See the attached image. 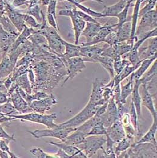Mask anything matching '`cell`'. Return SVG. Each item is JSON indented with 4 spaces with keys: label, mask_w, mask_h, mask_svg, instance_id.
Returning a JSON list of instances; mask_svg holds the SVG:
<instances>
[{
    "label": "cell",
    "mask_w": 157,
    "mask_h": 158,
    "mask_svg": "<svg viewBox=\"0 0 157 158\" xmlns=\"http://www.w3.org/2000/svg\"><path fill=\"white\" fill-rule=\"evenodd\" d=\"M11 117L13 118V120L18 119L22 122L25 121L43 124L47 128H55L58 126V124L55 123V120L58 117L56 113H52L49 115H45V114L31 112L13 115Z\"/></svg>",
    "instance_id": "1"
},
{
    "label": "cell",
    "mask_w": 157,
    "mask_h": 158,
    "mask_svg": "<svg viewBox=\"0 0 157 158\" xmlns=\"http://www.w3.org/2000/svg\"><path fill=\"white\" fill-rule=\"evenodd\" d=\"M100 106L88 102L87 105L78 114L67 121L58 124V126L62 127H72L76 129L79 126L94 116Z\"/></svg>",
    "instance_id": "2"
},
{
    "label": "cell",
    "mask_w": 157,
    "mask_h": 158,
    "mask_svg": "<svg viewBox=\"0 0 157 158\" xmlns=\"http://www.w3.org/2000/svg\"><path fill=\"white\" fill-rule=\"evenodd\" d=\"M157 147L150 143H136L135 142L126 150L127 158H156Z\"/></svg>",
    "instance_id": "3"
},
{
    "label": "cell",
    "mask_w": 157,
    "mask_h": 158,
    "mask_svg": "<svg viewBox=\"0 0 157 158\" xmlns=\"http://www.w3.org/2000/svg\"><path fill=\"white\" fill-rule=\"evenodd\" d=\"M106 142V138L104 135H88L84 142L77 147L85 154L87 158H92L99 150L104 148L103 146Z\"/></svg>",
    "instance_id": "4"
},
{
    "label": "cell",
    "mask_w": 157,
    "mask_h": 158,
    "mask_svg": "<svg viewBox=\"0 0 157 158\" xmlns=\"http://www.w3.org/2000/svg\"><path fill=\"white\" fill-rule=\"evenodd\" d=\"M76 129L72 127H62L58 124L57 127L55 128H47L44 130H35L34 131H27V132L37 139L50 137L59 139L61 142H64L67 136Z\"/></svg>",
    "instance_id": "5"
},
{
    "label": "cell",
    "mask_w": 157,
    "mask_h": 158,
    "mask_svg": "<svg viewBox=\"0 0 157 158\" xmlns=\"http://www.w3.org/2000/svg\"><path fill=\"white\" fill-rule=\"evenodd\" d=\"M67 70V75L64 81V84L69 79L74 78L79 73L86 68L85 62H90V60L83 56H76L70 58H61Z\"/></svg>",
    "instance_id": "6"
},
{
    "label": "cell",
    "mask_w": 157,
    "mask_h": 158,
    "mask_svg": "<svg viewBox=\"0 0 157 158\" xmlns=\"http://www.w3.org/2000/svg\"><path fill=\"white\" fill-rule=\"evenodd\" d=\"M157 26V10H151L141 17L139 25L135 31V40L140 39L147 32L156 28Z\"/></svg>",
    "instance_id": "7"
},
{
    "label": "cell",
    "mask_w": 157,
    "mask_h": 158,
    "mask_svg": "<svg viewBox=\"0 0 157 158\" xmlns=\"http://www.w3.org/2000/svg\"><path fill=\"white\" fill-rule=\"evenodd\" d=\"M59 16H68L71 18V22L73 23V28L74 32V44L78 45L79 39L81 36V34L85 28L86 25V23L80 19L77 13H76V9H65L62 10L59 12Z\"/></svg>",
    "instance_id": "8"
},
{
    "label": "cell",
    "mask_w": 157,
    "mask_h": 158,
    "mask_svg": "<svg viewBox=\"0 0 157 158\" xmlns=\"http://www.w3.org/2000/svg\"><path fill=\"white\" fill-rule=\"evenodd\" d=\"M57 103L56 98L52 93H50L46 98L33 101L30 105V107L32 112L45 114Z\"/></svg>",
    "instance_id": "9"
},
{
    "label": "cell",
    "mask_w": 157,
    "mask_h": 158,
    "mask_svg": "<svg viewBox=\"0 0 157 158\" xmlns=\"http://www.w3.org/2000/svg\"><path fill=\"white\" fill-rule=\"evenodd\" d=\"M104 87L105 84L104 82L99 78H95L92 83V89L88 102L98 106H101L106 103L102 96Z\"/></svg>",
    "instance_id": "10"
},
{
    "label": "cell",
    "mask_w": 157,
    "mask_h": 158,
    "mask_svg": "<svg viewBox=\"0 0 157 158\" xmlns=\"http://www.w3.org/2000/svg\"><path fill=\"white\" fill-rule=\"evenodd\" d=\"M141 86L142 87V92L141 96L142 105L146 107L147 110L150 112L153 118V122H157V111L154 106L152 95L151 94L150 91L145 84H142Z\"/></svg>",
    "instance_id": "11"
},
{
    "label": "cell",
    "mask_w": 157,
    "mask_h": 158,
    "mask_svg": "<svg viewBox=\"0 0 157 158\" xmlns=\"http://www.w3.org/2000/svg\"><path fill=\"white\" fill-rule=\"evenodd\" d=\"M9 100L12 103L16 110L20 113V114L32 112L29 104L20 94L18 87L14 91V92L10 94Z\"/></svg>",
    "instance_id": "12"
},
{
    "label": "cell",
    "mask_w": 157,
    "mask_h": 158,
    "mask_svg": "<svg viewBox=\"0 0 157 158\" xmlns=\"http://www.w3.org/2000/svg\"><path fill=\"white\" fill-rule=\"evenodd\" d=\"M107 44L102 47H99L96 45H93L85 46H82L80 48V55L81 56L87 58L90 60V62L97 63V60L100 56L105 48Z\"/></svg>",
    "instance_id": "13"
},
{
    "label": "cell",
    "mask_w": 157,
    "mask_h": 158,
    "mask_svg": "<svg viewBox=\"0 0 157 158\" xmlns=\"http://www.w3.org/2000/svg\"><path fill=\"white\" fill-rule=\"evenodd\" d=\"M106 129L107 134L109 136V137L115 143H118L124 137H125V133L123 126L121 124L119 119L116 120Z\"/></svg>",
    "instance_id": "14"
},
{
    "label": "cell",
    "mask_w": 157,
    "mask_h": 158,
    "mask_svg": "<svg viewBox=\"0 0 157 158\" xmlns=\"http://www.w3.org/2000/svg\"><path fill=\"white\" fill-rule=\"evenodd\" d=\"M49 144L62 149L68 156H70V158H87L85 154L77 146L67 144L64 142H62L61 143L50 142Z\"/></svg>",
    "instance_id": "15"
},
{
    "label": "cell",
    "mask_w": 157,
    "mask_h": 158,
    "mask_svg": "<svg viewBox=\"0 0 157 158\" xmlns=\"http://www.w3.org/2000/svg\"><path fill=\"white\" fill-rule=\"evenodd\" d=\"M116 27V23L113 24V25L106 23L103 25L100 31L92 39V40L90 42V43L85 45H80V46H85L93 45L99 44L101 42H104V40L106 37L107 36V35L111 32H112L113 30H115Z\"/></svg>",
    "instance_id": "16"
},
{
    "label": "cell",
    "mask_w": 157,
    "mask_h": 158,
    "mask_svg": "<svg viewBox=\"0 0 157 158\" xmlns=\"http://www.w3.org/2000/svg\"><path fill=\"white\" fill-rule=\"evenodd\" d=\"M149 39L148 45L143 49L139 48V55L141 60L150 58L157 55V37H151Z\"/></svg>",
    "instance_id": "17"
},
{
    "label": "cell",
    "mask_w": 157,
    "mask_h": 158,
    "mask_svg": "<svg viewBox=\"0 0 157 158\" xmlns=\"http://www.w3.org/2000/svg\"><path fill=\"white\" fill-rule=\"evenodd\" d=\"M102 25L100 23H87L85 28L83 29L81 35L86 38V42L83 43L82 45H85L92 40V39L98 34L102 28Z\"/></svg>",
    "instance_id": "18"
},
{
    "label": "cell",
    "mask_w": 157,
    "mask_h": 158,
    "mask_svg": "<svg viewBox=\"0 0 157 158\" xmlns=\"http://www.w3.org/2000/svg\"><path fill=\"white\" fill-rule=\"evenodd\" d=\"M154 63L150 68L149 70L145 73V74L140 78L142 84H145L149 90L154 87V84H156L157 82V60L154 61Z\"/></svg>",
    "instance_id": "19"
},
{
    "label": "cell",
    "mask_w": 157,
    "mask_h": 158,
    "mask_svg": "<svg viewBox=\"0 0 157 158\" xmlns=\"http://www.w3.org/2000/svg\"><path fill=\"white\" fill-rule=\"evenodd\" d=\"M141 80L137 79L134 81L133 89L131 93V101L135 105L138 117H140L142 113V99L139 93V88L141 86Z\"/></svg>",
    "instance_id": "20"
},
{
    "label": "cell",
    "mask_w": 157,
    "mask_h": 158,
    "mask_svg": "<svg viewBox=\"0 0 157 158\" xmlns=\"http://www.w3.org/2000/svg\"><path fill=\"white\" fill-rule=\"evenodd\" d=\"M157 55H156L150 58L143 60L140 66L135 70V72H133L131 74L130 79L133 80L134 81L135 80L140 79L142 77V76L145 74V73H146L147 70L152 64V63L155 60H157Z\"/></svg>",
    "instance_id": "21"
},
{
    "label": "cell",
    "mask_w": 157,
    "mask_h": 158,
    "mask_svg": "<svg viewBox=\"0 0 157 158\" xmlns=\"http://www.w3.org/2000/svg\"><path fill=\"white\" fill-rule=\"evenodd\" d=\"M17 36L6 32L0 27V49L4 53L9 50L11 45H13Z\"/></svg>",
    "instance_id": "22"
},
{
    "label": "cell",
    "mask_w": 157,
    "mask_h": 158,
    "mask_svg": "<svg viewBox=\"0 0 157 158\" xmlns=\"http://www.w3.org/2000/svg\"><path fill=\"white\" fill-rule=\"evenodd\" d=\"M16 63L11 60L10 56H4L0 63V79L7 77L13 72Z\"/></svg>",
    "instance_id": "23"
},
{
    "label": "cell",
    "mask_w": 157,
    "mask_h": 158,
    "mask_svg": "<svg viewBox=\"0 0 157 158\" xmlns=\"http://www.w3.org/2000/svg\"><path fill=\"white\" fill-rule=\"evenodd\" d=\"M127 2L124 0H120L116 4L110 6H104L101 13L104 17H116V16L125 8Z\"/></svg>",
    "instance_id": "24"
},
{
    "label": "cell",
    "mask_w": 157,
    "mask_h": 158,
    "mask_svg": "<svg viewBox=\"0 0 157 158\" xmlns=\"http://www.w3.org/2000/svg\"><path fill=\"white\" fill-rule=\"evenodd\" d=\"M62 42L65 47L64 53L60 56L63 58H70L76 56H81L80 48L81 46L68 43L64 40H62Z\"/></svg>",
    "instance_id": "25"
},
{
    "label": "cell",
    "mask_w": 157,
    "mask_h": 158,
    "mask_svg": "<svg viewBox=\"0 0 157 158\" xmlns=\"http://www.w3.org/2000/svg\"><path fill=\"white\" fill-rule=\"evenodd\" d=\"M118 42H122L131 39V22L127 21L123 23L122 26L116 29Z\"/></svg>",
    "instance_id": "26"
},
{
    "label": "cell",
    "mask_w": 157,
    "mask_h": 158,
    "mask_svg": "<svg viewBox=\"0 0 157 158\" xmlns=\"http://www.w3.org/2000/svg\"><path fill=\"white\" fill-rule=\"evenodd\" d=\"M87 136L85 133L76 129L67 136L64 143L70 145L78 146L84 142Z\"/></svg>",
    "instance_id": "27"
},
{
    "label": "cell",
    "mask_w": 157,
    "mask_h": 158,
    "mask_svg": "<svg viewBox=\"0 0 157 158\" xmlns=\"http://www.w3.org/2000/svg\"><path fill=\"white\" fill-rule=\"evenodd\" d=\"M157 122H153L149 131L137 141L136 143H150L157 147V142L155 138V134L157 132Z\"/></svg>",
    "instance_id": "28"
},
{
    "label": "cell",
    "mask_w": 157,
    "mask_h": 158,
    "mask_svg": "<svg viewBox=\"0 0 157 158\" xmlns=\"http://www.w3.org/2000/svg\"><path fill=\"white\" fill-rule=\"evenodd\" d=\"M138 67V66H132L131 64L127 66L119 74L115 75L113 78L111 79L113 82V86L121 84L123 81L131 75Z\"/></svg>",
    "instance_id": "29"
},
{
    "label": "cell",
    "mask_w": 157,
    "mask_h": 158,
    "mask_svg": "<svg viewBox=\"0 0 157 158\" xmlns=\"http://www.w3.org/2000/svg\"><path fill=\"white\" fill-rule=\"evenodd\" d=\"M13 82L15 83L17 87L22 89L28 94H32L33 89L28 77V73H24L18 77Z\"/></svg>",
    "instance_id": "30"
},
{
    "label": "cell",
    "mask_w": 157,
    "mask_h": 158,
    "mask_svg": "<svg viewBox=\"0 0 157 158\" xmlns=\"http://www.w3.org/2000/svg\"><path fill=\"white\" fill-rule=\"evenodd\" d=\"M99 123H102L101 117H99L94 115V116L91 117L90 119H88L85 122H84L83 124L79 126L76 129L83 132L88 136V133L92 129V127H94L95 126Z\"/></svg>",
    "instance_id": "31"
},
{
    "label": "cell",
    "mask_w": 157,
    "mask_h": 158,
    "mask_svg": "<svg viewBox=\"0 0 157 158\" xmlns=\"http://www.w3.org/2000/svg\"><path fill=\"white\" fill-rule=\"evenodd\" d=\"M113 61L112 58L102 56H99L97 60V63H100L101 66L107 70L111 79L113 78L115 75L113 68Z\"/></svg>",
    "instance_id": "32"
},
{
    "label": "cell",
    "mask_w": 157,
    "mask_h": 158,
    "mask_svg": "<svg viewBox=\"0 0 157 158\" xmlns=\"http://www.w3.org/2000/svg\"><path fill=\"white\" fill-rule=\"evenodd\" d=\"M134 81L131 79H129L128 82L121 87V97H120V102L125 105L127 98L131 95L132 91L133 89Z\"/></svg>",
    "instance_id": "33"
},
{
    "label": "cell",
    "mask_w": 157,
    "mask_h": 158,
    "mask_svg": "<svg viewBox=\"0 0 157 158\" xmlns=\"http://www.w3.org/2000/svg\"><path fill=\"white\" fill-rule=\"evenodd\" d=\"M0 113L4 116L10 117L13 115L20 114V113L16 110L10 100L8 102L0 105Z\"/></svg>",
    "instance_id": "34"
},
{
    "label": "cell",
    "mask_w": 157,
    "mask_h": 158,
    "mask_svg": "<svg viewBox=\"0 0 157 158\" xmlns=\"http://www.w3.org/2000/svg\"><path fill=\"white\" fill-rule=\"evenodd\" d=\"M106 149L103 148L102 151L103 152V156L104 158H116V155L114 152V145L116 144L112 139L109 137L107 134L106 135Z\"/></svg>",
    "instance_id": "35"
},
{
    "label": "cell",
    "mask_w": 157,
    "mask_h": 158,
    "mask_svg": "<svg viewBox=\"0 0 157 158\" xmlns=\"http://www.w3.org/2000/svg\"><path fill=\"white\" fill-rule=\"evenodd\" d=\"M117 144V146L115 147V149L114 150L116 158H118L119 155L123 152H124L127 150L128 148H129L131 146V144H133V143L127 137H124L123 139H122Z\"/></svg>",
    "instance_id": "36"
},
{
    "label": "cell",
    "mask_w": 157,
    "mask_h": 158,
    "mask_svg": "<svg viewBox=\"0 0 157 158\" xmlns=\"http://www.w3.org/2000/svg\"><path fill=\"white\" fill-rule=\"evenodd\" d=\"M113 68L115 75L119 74L127 66L130 65V62L126 59H122V56H116L113 60Z\"/></svg>",
    "instance_id": "37"
},
{
    "label": "cell",
    "mask_w": 157,
    "mask_h": 158,
    "mask_svg": "<svg viewBox=\"0 0 157 158\" xmlns=\"http://www.w3.org/2000/svg\"><path fill=\"white\" fill-rule=\"evenodd\" d=\"M67 1H70V2H71L73 4L76 6L77 7H78L81 11L88 14V15L92 16V18H104V15L101 12L94 11V10L91 9L88 7H87L83 6L81 4H78V3L76 2L75 1H74L73 0H67Z\"/></svg>",
    "instance_id": "38"
},
{
    "label": "cell",
    "mask_w": 157,
    "mask_h": 158,
    "mask_svg": "<svg viewBox=\"0 0 157 158\" xmlns=\"http://www.w3.org/2000/svg\"><path fill=\"white\" fill-rule=\"evenodd\" d=\"M128 114L130 115V122H131L132 125L133 126L135 130L139 134H140V131L139 124V121H138V115H137V114L136 110L135 108V105H134V104H133V103L132 101L131 102L130 113H128Z\"/></svg>",
    "instance_id": "39"
},
{
    "label": "cell",
    "mask_w": 157,
    "mask_h": 158,
    "mask_svg": "<svg viewBox=\"0 0 157 158\" xmlns=\"http://www.w3.org/2000/svg\"><path fill=\"white\" fill-rule=\"evenodd\" d=\"M131 4H132L131 3H127L125 8L116 16V18H118V23H116V30L120 28L123 23H125L127 21H129L127 19V16H128V10H129Z\"/></svg>",
    "instance_id": "40"
},
{
    "label": "cell",
    "mask_w": 157,
    "mask_h": 158,
    "mask_svg": "<svg viewBox=\"0 0 157 158\" xmlns=\"http://www.w3.org/2000/svg\"><path fill=\"white\" fill-rule=\"evenodd\" d=\"M107 134V129L103 123H99L95 126L90 131L88 135H104Z\"/></svg>",
    "instance_id": "41"
},
{
    "label": "cell",
    "mask_w": 157,
    "mask_h": 158,
    "mask_svg": "<svg viewBox=\"0 0 157 158\" xmlns=\"http://www.w3.org/2000/svg\"><path fill=\"white\" fill-rule=\"evenodd\" d=\"M30 152L35 157L38 158H56L55 155H51L46 153L42 148L39 147H34L30 150Z\"/></svg>",
    "instance_id": "42"
},
{
    "label": "cell",
    "mask_w": 157,
    "mask_h": 158,
    "mask_svg": "<svg viewBox=\"0 0 157 158\" xmlns=\"http://www.w3.org/2000/svg\"><path fill=\"white\" fill-rule=\"evenodd\" d=\"M156 4H157V0H149L146 6L140 10H139V18L142 17L145 14H146V13L151 10H152V9H154V8L156 6Z\"/></svg>",
    "instance_id": "43"
},
{
    "label": "cell",
    "mask_w": 157,
    "mask_h": 158,
    "mask_svg": "<svg viewBox=\"0 0 157 158\" xmlns=\"http://www.w3.org/2000/svg\"><path fill=\"white\" fill-rule=\"evenodd\" d=\"M10 140L8 139H0V150H2L3 151H5L7 152L11 158H18L19 156L14 155L13 153H12L10 151V149L9 147V143L10 142Z\"/></svg>",
    "instance_id": "44"
},
{
    "label": "cell",
    "mask_w": 157,
    "mask_h": 158,
    "mask_svg": "<svg viewBox=\"0 0 157 158\" xmlns=\"http://www.w3.org/2000/svg\"><path fill=\"white\" fill-rule=\"evenodd\" d=\"M76 13L78 17L82 19L83 21H84L85 23H99L97 20H95L94 18L88 15V14L83 12L81 10H76Z\"/></svg>",
    "instance_id": "45"
},
{
    "label": "cell",
    "mask_w": 157,
    "mask_h": 158,
    "mask_svg": "<svg viewBox=\"0 0 157 158\" xmlns=\"http://www.w3.org/2000/svg\"><path fill=\"white\" fill-rule=\"evenodd\" d=\"M23 19L24 22H26L28 25H30L33 28H39L40 27V25L39 23H37L34 18L31 16L30 15H22Z\"/></svg>",
    "instance_id": "46"
},
{
    "label": "cell",
    "mask_w": 157,
    "mask_h": 158,
    "mask_svg": "<svg viewBox=\"0 0 157 158\" xmlns=\"http://www.w3.org/2000/svg\"><path fill=\"white\" fill-rule=\"evenodd\" d=\"M102 96L103 100L106 102H108L113 97V88L105 84Z\"/></svg>",
    "instance_id": "47"
},
{
    "label": "cell",
    "mask_w": 157,
    "mask_h": 158,
    "mask_svg": "<svg viewBox=\"0 0 157 158\" xmlns=\"http://www.w3.org/2000/svg\"><path fill=\"white\" fill-rule=\"evenodd\" d=\"M14 135L13 134L11 135H10L8 134L2 128V126L0 124V139H8L10 140V141H16V139L14 138Z\"/></svg>",
    "instance_id": "48"
},
{
    "label": "cell",
    "mask_w": 157,
    "mask_h": 158,
    "mask_svg": "<svg viewBox=\"0 0 157 158\" xmlns=\"http://www.w3.org/2000/svg\"><path fill=\"white\" fill-rule=\"evenodd\" d=\"M56 0H50L49 2V7L47 9V13L52 14L56 19Z\"/></svg>",
    "instance_id": "49"
},
{
    "label": "cell",
    "mask_w": 157,
    "mask_h": 158,
    "mask_svg": "<svg viewBox=\"0 0 157 158\" xmlns=\"http://www.w3.org/2000/svg\"><path fill=\"white\" fill-rule=\"evenodd\" d=\"M47 21L49 22V25H50L54 29H55L56 31L58 30L59 31V28L58 27V23H56V19L55 18V17L50 13H48L47 15Z\"/></svg>",
    "instance_id": "50"
},
{
    "label": "cell",
    "mask_w": 157,
    "mask_h": 158,
    "mask_svg": "<svg viewBox=\"0 0 157 158\" xmlns=\"http://www.w3.org/2000/svg\"><path fill=\"white\" fill-rule=\"evenodd\" d=\"M10 99V95L8 93L0 91V105L8 102Z\"/></svg>",
    "instance_id": "51"
},
{
    "label": "cell",
    "mask_w": 157,
    "mask_h": 158,
    "mask_svg": "<svg viewBox=\"0 0 157 158\" xmlns=\"http://www.w3.org/2000/svg\"><path fill=\"white\" fill-rule=\"evenodd\" d=\"M30 13L34 16L37 20L39 22H41L42 21V18L39 15V10H38V6H35V7L33 8V9L32 10H30Z\"/></svg>",
    "instance_id": "52"
},
{
    "label": "cell",
    "mask_w": 157,
    "mask_h": 158,
    "mask_svg": "<svg viewBox=\"0 0 157 158\" xmlns=\"http://www.w3.org/2000/svg\"><path fill=\"white\" fill-rule=\"evenodd\" d=\"M58 152L56 153V154H55L54 155L55 156L56 158H70V156H68L67 154L64 152L63 151L62 149L59 148H58Z\"/></svg>",
    "instance_id": "53"
},
{
    "label": "cell",
    "mask_w": 157,
    "mask_h": 158,
    "mask_svg": "<svg viewBox=\"0 0 157 158\" xmlns=\"http://www.w3.org/2000/svg\"><path fill=\"white\" fill-rule=\"evenodd\" d=\"M11 120H13V118L10 117H7V116H2L0 117V124L4 123V122H10Z\"/></svg>",
    "instance_id": "54"
},
{
    "label": "cell",
    "mask_w": 157,
    "mask_h": 158,
    "mask_svg": "<svg viewBox=\"0 0 157 158\" xmlns=\"http://www.w3.org/2000/svg\"><path fill=\"white\" fill-rule=\"evenodd\" d=\"M0 158H10L9 153L5 151H3L2 150H0Z\"/></svg>",
    "instance_id": "55"
},
{
    "label": "cell",
    "mask_w": 157,
    "mask_h": 158,
    "mask_svg": "<svg viewBox=\"0 0 157 158\" xmlns=\"http://www.w3.org/2000/svg\"><path fill=\"white\" fill-rule=\"evenodd\" d=\"M127 3H133V2H135L136 0H124Z\"/></svg>",
    "instance_id": "56"
},
{
    "label": "cell",
    "mask_w": 157,
    "mask_h": 158,
    "mask_svg": "<svg viewBox=\"0 0 157 158\" xmlns=\"http://www.w3.org/2000/svg\"><path fill=\"white\" fill-rule=\"evenodd\" d=\"M145 1H146V2H147L149 1V0H145Z\"/></svg>",
    "instance_id": "57"
},
{
    "label": "cell",
    "mask_w": 157,
    "mask_h": 158,
    "mask_svg": "<svg viewBox=\"0 0 157 158\" xmlns=\"http://www.w3.org/2000/svg\"><path fill=\"white\" fill-rule=\"evenodd\" d=\"M56 1H64V0H56Z\"/></svg>",
    "instance_id": "58"
}]
</instances>
